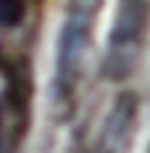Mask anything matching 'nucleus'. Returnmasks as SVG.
Returning a JSON list of instances; mask_svg holds the SVG:
<instances>
[{"label":"nucleus","instance_id":"obj_3","mask_svg":"<svg viewBox=\"0 0 150 153\" xmlns=\"http://www.w3.org/2000/svg\"><path fill=\"white\" fill-rule=\"evenodd\" d=\"M135 135H138V99L135 93H120L111 102L90 153H132Z\"/></svg>","mask_w":150,"mask_h":153},{"label":"nucleus","instance_id":"obj_2","mask_svg":"<svg viewBox=\"0 0 150 153\" xmlns=\"http://www.w3.org/2000/svg\"><path fill=\"white\" fill-rule=\"evenodd\" d=\"M147 18H150L147 0H120L114 24H111V36H108V60H105L111 78H123L132 69L147 30Z\"/></svg>","mask_w":150,"mask_h":153},{"label":"nucleus","instance_id":"obj_1","mask_svg":"<svg viewBox=\"0 0 150 153\" xmlns=\"http://www.w3.org/2000/svg\"><path fill=\"white\" fill-rule=\"evenodd\" d=\"M90 21H93V3H75L66 15L60 45H57V75H54V96L57 102H69L75 93L84 63V51L90 42Z\"/></svg>","mask_w":150,"mask_h":153},{"label":"nucleus","instance_id":"obj_4","mask_svg":"<svg viewBox=\"0 0 150 153\" xmlns=\"http://www.w3.org/2000/svg\"><path fill=\"white\" fill-rule=\"evenodd\" d=\"M24 9V0H0V27H18Z\"/></svg>","mask_w":150,"mask_h":153}]
</instances>
